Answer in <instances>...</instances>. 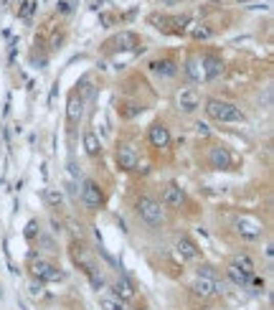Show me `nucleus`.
<instances>
[{"instance_id": "1", "label": "nucleus", "mask_w": 274, "mask_h": 310, "mask_svg": "<svg viewBox=\"0 0 274 310\" xmlns=\"http://www.w3.org/2000/svg\"><path fill=\"white\" fill-rule=\"evenodd\" d=\"M203 109L213 122H241V120H244V112H241L236 104L226 102V99H216V97H211V99L206 102Z\"/></svg>"}, {"instance_id": "2", "label": "nucleus", "mask_w": 274, "mask_h": 310, "mask_svg": "<svg viewBox=\"0 0 274 310\" xmlns=\"http://www.w3.org/2000/svg\"><path fill=\"white\" fill-rule=\"evenodd\" d=\"M137 214H140V219H142L147 227H160V224L165 222L163 206H160L155 198H150V196H140V198H137Z\"/></svg>"}, {"instance_id": "3", "label": "nucleus", "mask_w": 274, "mask_h": 310, "mask_svg": "<svg viewBox=\"0 0 274 310\" xmlns=\"http://www.w3.org/2000/svg\"><path fill=\"white\" fill-rule=\"evenodd\" d=\"M191 290L198 298H213V295H223V282H218L216 277H196Z\"/></svg>"}, {"instance_id": "4", "label": "nucleus", "mask_w": 274, "mask_h": 310, "mask_svg": "<svg viewBox=\"0 0 274 310\" xmlns=\"http://www.w3.org/2000/svg\"><path fill=\"white\" fill-rule=\"evenodd\" d=\"M31 275L38 277V280H43V282H56V280L64 277L54 264H49V262H43V259H33V262H31Z\"/></svg>"}, {"instance_id": "5", "label": "nucleus", "mask_w": 274, "mask_h": 310, "mask_svg": "<svg viewBox=\"0 0 274 310\" xmlns=\"http://www.w3.org/2000/svg\"><path fill=\"white\" fill-rule=\"evenodd\" d=\"M198 107H201V97H198L196 86H186V89L178 92V109H183L186 115H191Z\"/></svg>"}, {"instance_id": "6", "label": "nucleus", "mask_w": 274, "mask_h": 310, "mask_svg": "<svg viewBox=\"0 0 274 310\" xmlns=\"http://www.w3.org/2000/svg\"><path fill=\"white\" fill-rule=\"evenodd\" d=\"M102 201H104V196H102L99 186L94 181H84V186H81V204L86 209H99Z\"/></svg>"}, {"instance_id": "7", "label": "nucleus", "mask_w": 274, "mask_h": 310, "mask_svg": "<svg viewBox=\"0 0 274 310\" xmlns=\"http://www.w3.org/2000/svg\"><path fill=\"white\" fill-rule=\"evenodd\" d=\"M208 165H211L213 170H226V168H231V155H229V150L221 148V145L211 148V150H208Z\"/></svg>"}, {"instance_id": "8", "label": "nucleus", "mask_w": 274, "mask_h": 310, "mask_svg": "<svg viewBox=\"0 0 274 310\" xmlns=\"http://www.w3.org/2000/svg\"><path fill=\"white\" fill-rule=\"evenodd\" d=\"M236 229H239V234H241L244 239H259V236H262V222H257V219H252V216H241V219L236 222Z\"/></svg>"}, {"instance_id": "9", "label": "nucleus", "mask_w": 274, "mask_h": 310, "mask_svg": "<svg viewBox=\"0 0 274 310\" xmlns=\"http://www.w3.org/2000/svg\"><path fill=\"white\" fill-rule=\"evenodd\" d=\"M201 67H203V79H206V81L221 77V72H223V61H221L218 56H213V54L201 56Z\"/></svg>"}, {"instance_id": "10", "label": "nucleus", "mask_w": 274, "mask_h": 310, "mask_svg": "<svg viewBox=\"0 0 274 310\" xmlns=\"http://www.w3.org/2000/svg\"><path fill=\"white\" fill-rule=\"evenodd\" d=\"M81 115H84V97H79V94L74 92V94L68 97V104H66V120H68V125H79Z\"/></svg>"}, {"instance_id": "11", "label": "nucleus", "mask_w": 274, "mask_h": 310, "mask_svg": "<svg viewBox=\"0 0 274 310\" xmlns=\"http://www.w3.org/2000/svg\"><path fill=\"white\" fill-rule=\"evenodd\" d=\"M117 165L122 170H135L137 168V153L132 145H120L117 148Z\"/></svg>"}, {"instance_id": "12", "label": "nucleus", "mask_w": 274, "mask_h": 310, "mask_svg": "<svg viewBox=\"0 0 274 310\" xmlns=\"http://www.w3.org/2000/svg\"><path fill=\"white\" fill-rule=\"evenodd\" d=\"M150 145H152V148H168V145H170V132H168L165 125L155 122V125L150 127Z\"/></svg>"}, {"instance_id": "13", "label": "nucleus", "mask_w": 274, "mask_h": 310, "mask_svg": "<svg viewBox=\"0 0 274 310\" xmlns=\"http://www.w3.org/2000/svg\"><path fill=\"white\" fill-rule=\"evenodd\" d=\"M150 72L152 74H157V77H175L178 74V67H175V61H170V59H157V61H152L150 64Z\"/></svg>"}, {"instance_id": "14", "label": "nucleus", "mask_w": 274, "mask_h": 310, "mask_svg": "<svg viewBox=\"0 0 274 310\" xmlns=\"http://www.w3.org/2000/svg\"><path fill=\"white\" fill-rule=\"evenodd\" d=\"M183 201H186L183 191H180L175 183H170V186L165 188V193H163V204H165V206H170V209H180V206H183Z\"/></svg>"}, {"instance_id": "15", "label": "nucleus", "mask_w": 274, "mask_h": 310, "mask_svg": "<svg viewBox=\"0 0 274 310\" xmlns=\"http://www.w3.org/2000/svg\"><path fill=\"white\" fill-rule=\"evenodd\" d=\"M186 74L191 77V81H206L203 67H201V56H191V59L186 61Z\"/></svg>"}, {"instance_id": "16", "label": "nucleus", "mask_w": 274, "mask_h": 310, "mask_svg": "<svg viewBox=\"0 0 274 310\" xmlns=\"http://www.w3.org/2000/svg\"><path fill=\"white\" fill-rule=\"evenodd\" d=\"M226 275H229V280H231L234 285H239V287L249 285V280H252V275H246V272L239 270L236 264H229V267H226Z\"/></svg>"}, {"instance_id": "17", "label": "nucleus", "mask_w": 274, "mask_h": 310, "mask_svg": "<svg viewBox=\"0 0 274 310\" xmlns=\"http://www.w3.org/2000/svg\"><path fill=\"white\" fill-rule=\"evenodd\" d=\"M115 295H117L120 300H130V298L135 295V287H132V282H130L127 277H120V280L115 282Z\"/></svg>"}, {"instance_id": "18", "label": "nucleus", "mask_w": 274, "mask_h": 310, "mask_svg": "<svg viewBox=\"0 0 274 310\" xmlns=\"http://www.w3.org/2000/svg\"><path fill=\"white\" fill-rule=\"evenodd\" d=\"M178 252H180L186 259H196V257H198V247H196L188 236H180V239H178Z\"/></svg>"}, {"instance_id": "19", "label": "nucleus", "mask_w": 274, "mask_h": 310, "mask_svg": "<svg viewBox=\"0 0 274 310\" xmlns=\"http://www.w3.org/2000/svg\"><path fill=\"white\" fill-rule=\"evenodd\" d=\"M84 150H86V155H99L102 153V143H99V138L89 130V132H84Z\"/></svg>"}, {"instance_id": "20", "label": "nucleus", "mask_w": 274, "mask_h": 310, "mask_svg": "<svg viewBox=\"0 0 274 310\" xmlns=\"http://www.w3.org/2000/svg\"><path fill=\"white\" fill-rule=\"evenodd\" d=\"M109 46H117V49H132V46H137V38L132 36V33H120L115 41H109Z\"/></svg>"}, {"instance_id": "21", "label": "nucleus", "mask_w": 274, "mask_h": 310, "mask_svg": "<svg viewBox=\"0 0 274 310\" xmlns=\"http://www.w3.org/2000/svg\"><path fill=\"white\" fill-rule=\"evenodd\" d=\"M231 264H236V267H239V270H244L246 275H254V270H257L249 254H239V257H236V259H234Z\"/></svg>"}, {"instance_id": "22", "label": "nucleus", "mask_w": 274, "mask_h": 310, "mask_svg": "<svg viewBox=\"0 0 274 310\" xmlns=\"http://www.w3.org/2000/svg\"><path fill=\"white\" fill-rule=\"evenodd\" d=\"M33 8H36V3H31V0H26L20 8H18V15L20 18H31V13H33Z\"/></svg>"}, {"instance_id": "23", "label": "nucleus", "mask_w": 274, "mask_h": 310, "mask_svg": "<svg viewBox=\"0 0 274 310\" xmlns=\"http://www.w3.org/2000/svg\"><path fill=\"white\" fill-rule=\"evenodd\" d=\"M46 201H49L51 206L61 204V191H54V188H49V191H46Z\"/></svg>"}, {"instance_id": "24", "label": "nucleus", "mask_w": 274, "mask_h": 310, "mask_svg": "<svg viewBox=\"0 0 274 310\" xmlns=\"http://www.w3.org/2000/svg\"><path fill=\"white\" fill-rule=\"evenodd\" d=\"M102 308L104 310H125V305L117 303V300H102Z\"/></svg>"}, {"instance_id": "25", "label": "nucleus", "mask_w": 274, "mask_h": 310, "mask_svg": "<svg viewBox=\"0 0 274 310\" xmlns=\"http://www.w3.org/2000/svg\"><path fill=\"white\" fill-rule=\"evenodd\" d=\"M193 36H196V38H208L211 33H208L206 28H196V31H193Z\"/></svg>"}, {"instance_id": "26", "label": "nucleus", "mask_w": 274, "mask_h": 310, "mask_svg": "<svg viewBox=\"0 0 274 310\" xmlns=\"http://www.w3.org/2000/svg\"><path fill=\"white\" fill-rule=\"evenodd\" d=\"M33 234H36V222H31L28 229H26V236H28V239H33Z\"/></svg>"}, {"instance_id": "27", "label": "nucleus", "mask_w": 274, "mask_h": 310, "mask_svg": "<svg viewBox=\"0 0 274 310\" xmlns=\"http://www.w3.org/2000/svg\"><path fill=\"white\" fill-rule=\"evenodd\" d=\"M59 10H61V13H68V10H71L68 0H61V3H59Z\"/></svg>"}, {"instance_id": "28", "label": "nucleus", "mask_w": 274, "mask_h": 310, "mask_svg": "<svg viewBox=\"0 0 274 310\" xmlns=\"http://www.w3.org/2000/svg\"><path fill=\"white\" fill-rule=\"evenodd\" d=\"M23 3H26V0H10V5H15V8H20Z\"/></svg>"}, {"instance_id": "29", "label": "nucleus", "mask_w": 274, "mask_h": 310, "mask_svg": "<svg viewBox=\"0 0 274 310\" xmlns=\"http://www.w3.org/2000/svg\"><path fill=\"white\" fill-rule=\"evenodd\" d=\"M236 3H249V0H236Z\"/></svg>"}]
</instances>
